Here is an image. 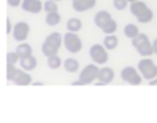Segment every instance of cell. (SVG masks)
Returning <instances> with one entry per match:
<instances>
[{"label": "cell", "instance_id": "cell-1", "mask_svg": "<svg viewBox=\"0 0 157 123\" xmlns=\"http://www.w3.org/2000/svg\"><path fill=\"white\" fill-rule=\"evenodd\" d=\"M129 9H130L131 15L135 16L137 22H140V23H148L153 18V11L142 0L131 2Z\"/></svg>", "mask_w": 157, "mask_h": 123}, {"label": "cell", "instance_id": "cell-2", "mask_svg": "<svg viewBox=\"0 0 157 123\" xmlns=\"http://www.w3.org/2000/svg\"><path fill=\"white\" fill-rule=\"evenodd\" d=\"M63 44V36L59 32L49 33L42 43V53L47 58L54 54H58L60 47Z\"/></svg>", "mask_w": 157, "mask_h": 123}, {"label": "cell", "instance_id": "cell-3", "mask_svg": "<svg viewBox=\"0 0 157 123\" xmlns=\"http://www.w3.org/2000/svg\"><path fill=\"white\" fill-rule=\"evenodd\" d=\"M134 48L137 50V53L144 58V57H150L155 54L153 52V44L150 41V38L145 33H140L137 37L131 39Z\"/></svg>", "mask_w": 157, "mask_h": 123}, {"label": "cell", "instance_id": "cell-4", "mask_svg": "<svg viewBox=\"0 0 157 123\" xmlns=\"http://www.w3.org/2000/svg\"><path fill=\"white\" fill-rule=\"evenodd\" d=\"M137 69L142 75V77L147 81L157 77V65L150 57H144L137 63Z\"/></svg>", "mask_w": 157, "mask_h": 123}, {"label": "cell", "instance_id": "cell-5", "mask_svg": "<svg viewBox=\"0 0 157 123\" xmlns=\"http://www.w3.org/2000/svg\"><path fill=\"white\" fill-rule=\"evenodd\" d=\"M63 44L65 46V49L71 54H76L82 49V41L76 32L67 31L63 36Z\"/></svg>", "mask_w": 157, "mask_h": 123}, {"label": "cell", "instance_id": "cell-6", "mask_svg": "<svg viewBox=\"0 0 157 123\" xmlns=\"http://www.w3.org/2000/svg\"><path fill=\"white\" fill-rule=\"evenodd\" d=\"M98 73H99V68L96 63L93 64H88L86 66L82 68V70L80 71L78 75V80L83 84V85H90L92 84L94 80L98 79Z\"/></svg>", "mask_w": 157, "mask_h": 123}, {"label": "cell", "instance_id": "cell-7", "mask_svg": "<svg viewBox=\"0 0 157 123\" xmlns=\"http://www.w3.org/2000/svg\"><path fill=\"white\" fill-rule=\"evenodd\" d=\"M90 57L97 65H104L108 62V49L102 44H93L90 48Z\"/></svg>", "mask_w": 157, "mask_h": 123}, {"label": "cell", "instance_id": "cell-8", "mask_svg": "<svg viewBox=\"0 0 157 123\" xmlns=\"http://www.w3.org/2000/svg\"><path fill=\"white\" fill-rule=\"evenodd\" d=\"M120 77L123 81L130 85H140L144 79L139 69H135L134 66H124L120 71Z\"/></svg>", "mask_w": 157, "mask_h": 123}, {"label": "cell", "instance_id": "cell-9", "mask_svg": "<svg viewBox=\"0 0 157 123\" xmlns=\"http://www.w3.org/2000/svg\"><path fill=\"white\" fill-rule=\"evenodd\" d=\"M29 34V25L25 21H18L13 25L12 28V37L17 42H25Z\"/></svg>", "mask_w": 157, "mask_h": 123}, {"label": "cell", "instance_id": "cell-10", "mask_svg": "<svg viewBox=\"0 0 157 123\" xmlns=\"http://www.w3.org/2000/svg\"><path fill=\"white\" fill-rule=\"evenodd\" d=\"M114 70L110 66H102L99 68V73H98V79H97V84L99 86L103 85H108L114 80Z\"/></svg>", "mask_w": 157, "mask_h": 123}, {"label": "cell", "instance_id": "cell-11", "mask_svg": "<svg viewBox=\"0 0 157 123\" xmlns=\"http://www.w3.org/2000/svg\"><path fill=\"white\" fill-rule=\"evenodd\" d=\"M43 1L40 0H23L21 7L23 11L29 14H39L43 10Z\"/></svg>", "mask_w": 157, "mask_h": 123}, {"label": "cell", "instance_id": "cell-12", "mask_svg": "<svg viewBox=\"0 0 157 123\" xmlns=\"http://www.w3.org/2000/svg\"><path fill=\"white\" fill-rule=\"evenodd\" d=\"M113 20V17H112V15H110V12H108V11H105V10H101V11H98L96 15H94V17H93V22H94V25L98 27V28H103L109 21H112Z\"/></svg>", "mask_w": 157, "mask_h": 123}, {"label": "cell", "instance_id": "cell-13", "mask_svg": "<svg viewBox=\"0 0 157 123\" xmlns=\"http://www.w3.org/2000/svg\"><path fill=\"white\" fill-rule=\"evenodd\" d=\"M96 5V0H74L72 9L76 12H85L87 10L93 9Z\"/></svg>", "mask_w": 157, "mask_h": 123}, {"label": "cell", "instance_id": "cell-14", "mask_svg": "<svg viewBox=\"0 0 157 123\" xmlns=\"http://www.w3.org/2000/svg\"><path fill=\"white\" fill-rule=\"evenodd\" d=\"M20 68L27 71H32L37 68V58L34 55H27L23 58H20Z\"/></svg>", "mask_w": 157, "mask_h": 123}, {"label": "cell", "instance_id": "cell-15", "mask_svg": "<svg viewBox=\"0 0 157 123\" xmlns=\"http://www.w3.org/2000/svg\"><path fill=\"white\" fill-rule=\"evenodd\" d=\"M13 82L18 86H27V85H32V76L29 75V73L27 70L20 69L17 76L15 77Z\"/></svg>", "mask_w": 157, "mask_h": 123}, {"label": "cell", "instance_id": "cell-16", "mask_svg": "<svg viewBox=\"0 0 157 123\" xmlns=\"http://www.w3.org/2000/svg\"><path fill=\"white\" fill-rule=\"evenodd\" d=\"M63 66L67 73H76L80 68V63L75 58H66L63 62Z\"/></svg>", "mask_w": 157, "mask_h": 123}, {"label": "cell", "instance_id": "cell-17", "mask_svg": "<svg viewBox=\"0 0 157 123\" xmlns=\"http://www.w3.org/2000/svg\"><path fill=\"white\" fill-rule=\"evenodd\" d=\"M118 44H119V39H118V37L113 33V34H107L105 37H104V39H103V46L108 49V50H113V49H115L117 47H118Z\"/></svg>", "mask_w": 157, "mask_h": 123}, {"label": "cell", "instance_id": "cell-18", "mask_svg": "<svg viewBox=\"0 0 157 123\" xmlns=\"http://www.w3.org/2000/svg\"><path fill=\"white\" fill-rule=\"evenodd\" d=\"M66 28L70 32H76L77 33L82 28V21L80 18H77V17H71L66 22Z\"/></svg>", "mask_w": 157, "mask_h": 123}, {"label": "cell", "instance_id": "cell-19", "mask_svg": "<svg viewBox=\"0 0 157 123\" xmlns=\"http://www.w3.org/2000/svg\"><path fill=\"white\" fill-rule=\"evenodd\" d=\"M124 34H125L126 38L134 39L135 37H137L140 34V30H139V27L135 23H128L124 27Z\"/></svg>", "mask_w": 157, "mask_h": 123}, {"label": "cell", "instance_id": "cell-20", "mask_svg": "<svg viewBox=\"0 0 157 123\" xmlns=\"http://www.w3.org/2000/svg\"><path fill=\"white\" fill-rule=\"evenodd\" d=\"M60 21H61V16H60V14L58 11H55V12H48L45 15V23L48 26H50V27L59 25Z\"/></svg>", "mask_w": 157, "mask_h": 123}, {"label": "cell", "instance_id": "cell-21", "mask_svg": "<svg viewBox=\"0 0 157 123\" xmlns=\"http://www.w3.org/2000/svg\"><path fill=\"white\" fill-rule=\"evenodd\" d=\"M16 52L18 53L20 58H23V57L31 55L33 50H32V47H31V44H28V43H25V42H20V44L16 47Z\"/></svg>", "mask_w": 157, "mask_h": 123}, {"label": "cell", "instance_id": "cell-22", "mask_svg": "<svg viewBox=\"0 0 157 123\" xmlns=\"http://www.w3.org/2000/svg\"><path fill=\"white\" fill-rule=\"evenodd\" d=\"M47 65L50 68V69H59L61 65H63V62L60 59V57L58 54H54V55H50L48 57L47 59Z\"/></svg>", "mask_w": 157, "mask_h": 123}, {"label": "cell", "instance_id": "cell-23", "mask_svg": "<svg viewBox=\"0 0 157 123\" xmlns=\"http://www.w3.org/2000/svg\"><path fill=\"white\" fill-rule=\"evenodd\" d=\"M117 28H118V23H117V21L113 18V20L109 21L103 28H101V31H102L104 34H113V33H115Z\"/></svg>", "mask_w": 157, "mask_h": 123}, {"label": "cell", "instance_id": "cell-24", "mask_svg": "<svg viewBox=\"0 0 157 123\" xmlns=\"http://www.w3.org/2000/svg\"><path fill=\"white\" fill-rule=\"evenodd\" d=\"M18 70H20V69H17L15 65H12V64H6V79H7L9 81H13L15 77L17 76V74H18Z\"/></svg>", "mask_w": 157, "mask_h": 123}, {"label": "cell", "instance_id": "cell-25", "mask_svg": "<svg viewBox=\"0 0 157 123\" xmlns=\"http://www.w3.org/2000/svg\"><path fill=\"white\" fill-rule=\"evenodd\" d=\"M59 6H58V1H54V0H47L44 1L43 4V10L48 14V12H55L58 11Z\"/></svg>", "mask_w": 157, "mask_h": 123}, {"label": "cell", "instance_id": "cell-26", "mask_svg": "<svg viewBox=\"0 0 157 123\" xmlns=\"http://www.w3.org/2000/svg\"><path fill=\"white\" fill-rule=\"evenodd\" d=\"M17 62H20V55H18V53L16 50L15 52H9L6 54V64L15 65Z\"/></svg>", "mask_w": 157, "mask_h": 123}, {"label": "cell", "instance_id": "cell-27", "mask_svg": "<svg viewBox=\"0 0 157 123\" xmlns=\"http://www.w3.org/2000/svg\"><path fill=\"white\" fill-rule=\"evenodd\" d=\"M129 1L128 0H113V6L114 9H117L118 11H123L128 7Z\"/></svg>", "mask_w": 157, "mask_h": 123}, {"label": "cell", "instance_id": "cell-28", "mask_svg": "<svg viewBox=\"0 0 157 123\" xmlns=\"http://www.w3.org/2000/svg\"><path fill=\"white\" fill-rule=\"evenodd\" d=\"M23 0H7V4L11 6V7H17L22 4Z\"/></svg>", "mask_w": 157, "mask_h": 123}, {"label": "cell", "instance_id": "cell-29", "mask_svg": "<svg viewBox=\"0 0 157 123\" xmlns=\"http://www.w3.org/2000/svg\"><path fill=\"white\" fill-rule=\"evenodd\" d=\"M12 25H11V21H10V18L7 17L6 18V33L7 34H10V32H12Z\"/></svg>", "mask_w": 157, "mask_h": 123}, {"label": "cell", "instance_id": "cell-30", "mask_svg": "<svg viewBox=\"0 0 157 123\" xmlns=\"http://www.w3.org/2000/svg\"><path fill=\"white\" fill-rule=\"evenodd\" d=\"M148 85H150V86H157V77L150 80V81H148Z\"/></svg>", "mask_w": 157, "mask_h": 123}, {"label": "cell", "instance_id": "cell-31", "mask_svg": "<svg viewBox=\"0 0 157 123\" xmlns=\"http://www.w3.org/2000/svg\"><path fill=\"white\" fill-rule=\"evenodd\" d=\"M152 44H153V52H155V54L157 55V38L152 42Z\"/></svg>", "mask_w": 157, "mask_h": 123}, {"label": "cell", "instance_id": "cell-32", "mask_svg": "<svg viewBox=\"0 0 157 123\" xmlns=\"http://www.w3.org/2000/svg\"><path fill=\"white\" fill-rule=\"evenodd\" d=\"M71 85H74V86H82L83 84H82V82H81V81H80V80L77 79V80H76V81H74V82H72Z\"/></svg>", "mask_w": 157, "mask_h": 123}, {"label": "cell", "instance_id": "cell-33", "mask_svg": "<svg viewBox=\"0 0 157 123\" xmlns=\"http://www.w3.org/2000/svg\"><path fill=\"white\" fill-rule=\"evenodd\" d=\"M32 85H34V86H42L43 82H40V81H36V82H32Z\"/></svg>", "mask_w": 157, "mask_h": 123}, {"label": "cell", "instance_id": "cell-34", "mask_svg": "<svg viewBox=\"0 0 157 123\" xmlns=\"http://www.w3.org/2000/svg\"><path fill=\"white\" fill-rule=\"evenodd\" d=\"M129 1V4H131V2H135V1H139V0H128Z\"/></svg>", "mask_w": 157, "mask_h": 123}, {"label": "cell", "instance_id": "cell-35", "mask_svg": "<svg viewBox=\"0 0 157 123\" xmlns=\"http://www.w3.org/2000/svg\"><path fill=\"white\" fill-rule=\"evenodd\" d=\"M54 1H58V2H59V1H61V0H54Z\"/></svg>", "mask_w": 157, "mask_h": 123}, {"label": "cell", "instance_id": "cell-36", "mask_svg": "<svg viewBox=\"0 0 157 123\" xmlns=\"http://www.w3.org/2000/svg\"><path fill=\"white\" fill-rule=\"evenodd\" d=\"M71 1H74V0H71Z\"/></svg>", "mask_w": 157, "mask_h": 123}]
</instances>
